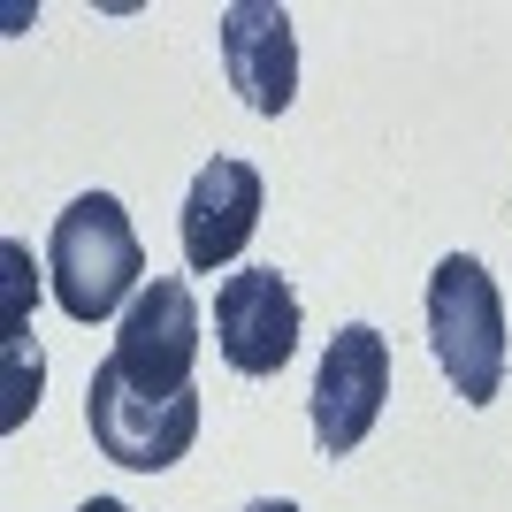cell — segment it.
<instances>
[{
  "mask_svg": "<svg viewBox=\"0 0 512 512\" xmlns=\"http://www.w3.org/2000/svg\"><path fill=\"white\" fill-rule=\"evenodd\" d=\"M77 512H130L123 497H92V505H77Z\"/></svg>",
  "mask_w": 512,
  "mask_h": 512,
  "instance_id": "8fae6325",
  "label": "cell"
},
{
  "mask_svg": "<svg viewBox=\"0 0 512 512\" xmlns=\"http://www.w3.org/2000/svg\"><path fill=\"white\" fill-rule=\"evenodd\" d=\"M260 230V169L237 161V153H214L207 169L192 176L184 214H176V237H184V260L199 276H214L222 260H237Z\"/></svg>",
  "mask_w": 512,
  "mask_h": 512,
  "instance_id": "52a82bcc",
  "label": "cell"
},
{
  "mask_svg": "<svg viewBox=\"0 0 512 512\" xmlns=\"http://www.w3.org/2000/svg\"><path fill=\"white\" fill-rule=\"evenodd\" d=\"M245 512H299V505H291V497H253Z\"/></svg>",
  "mask_w": 512,
  "mask_h": 512,
  "instance_id": "30bf717a",
  "label": "cell"
},
{
  "mask_svg": "<svg viewBox=\"0 0 512 512\" xmlns=\"http://www.w3.org/2000/svg\"><path fill=\"white\" fill-rule=\"evenodd\" d=\"M85 421H92V444L130 474H169L199 436V390L192 398H130L107 367H92L85 383Z\"/></svg>",
  "mask_w": 512,
  "mask_h": 512,
  "instance_id": "5b68a950",
  "label": "cell"
},
{
  "mask_svg": "<svg viewBox=\"0 0 512 512\" xmlns=\"http://www.w3.org/2000/svg\"><path fill=\"white\" fill-rule=\"evenodd\" d=\"M46 276H54V299L69 321H107L115 306H130L146 291V253H138V230L115 192H85L54 214V237H46Z\"/></svg>",
  "mask_w": 512,
  "mask_h": 512,
  "instance_id": "6da1fadb",
  "label": "cell"
},
{
  "mask_svg": "<svg viewBox=\"0 0 512 512\" xmlns=\"http://www.w3.org/2000/svg\"><path fill=\"white\" fill-rule=\"evenodd\" d=\"M383 398H390V337L375 321H344L314 375V444L329 459L360 451L367 428L383 421Z\"/></svg>",
  "mask_w": 512,
  "mask_h": 512,
  "instance_id": "277c9868",
  "label": "cell"
},
{
  "mask_svg": "<svg viewBox=\"0 0 512 512\" xmlns=\"http://www.w3.org/2000/svg\"><path fill=\"white\" fill-rule=\"evenodd\" d=\"M214 344L237 375H283L299 352V291L276 268H245L214 291Z\"/></svg>",
  "mask_w": 512,
  "mask_h": 512,
  "instance_id": "8992f818",
  "label": "cell"
},
{
  "mask_svg": "<svg viewBox=\"0 0 512 512\" xmlns=\"http://www.w3.org/2000/svg\"><path fill=\"white\" fill-rule=\"evenodd\" d=\"M428 352L467 406L497 398V383H505V299L474 253L436 260V276H428Z\"/></svg>",
  "mask_w": 512,
  "mask_h": 512,
  "instance_id": "7a4b0ae2",
  "label": "cell"
},
{
  "mask_svg": "<svg viewBox=\"0 0 512 512\" xmlns=\"http://www.w3.org/2000/svg\"><path fill=\"white\" fill-rule=\"evenodd\" d=\"M107 375L130 398H192V367H199V299L184 276H153L138 299L123 306Z\"/></svg>",
  "mask_w": 512,
  "mask_h": 512,
  "instance_id": "3957f363",
  "label": "cell"
},
{
  "mask_svg": "<svg viewBox=\"0 0 512 512\" xmlns=\"http://www.w3.org/2000/svg\"><path fill=\"white\" fill-rule=\"evenodd\" d=\"M214 31H222V69L253 115H283L299 100V39L276 0H237V8H222Z\"/></svg>",
  "mask_w": 512,
  "mask_h": 512,
  "instance_id": "ba28073f",
  "label": "cell"
},
{
  "mask_svg": "<svg viewBox=\"0 0 512 512\" xmlns=\"http://www.w3.org/2000/svg\"><path fill=\"white\" fill-rule=\"evenodd\" d=\"M0 268H8V283H0V367H8V375H0V398H8V406H0V428H16L23 413L39 406V344L23 337V306H31L39 283H31V253H23L16 237L0 245Z\"/></svg>",
  "mask_w": 512,
  "mask_h": 512,
  "instance_id": "9c48e42d",
  "label": "cell"
}]
</instances>
